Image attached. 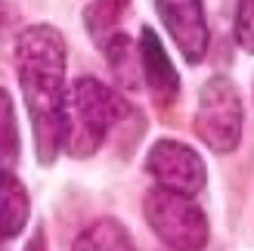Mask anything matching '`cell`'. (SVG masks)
<instances>
[{"instance_id": "obj_5", "label": "cell", "mask_w": 254, "mask_h": 251, "mask_svg": "<svg viewBox=\"0 0 254 251\" xmlns=\"http://www.w3.org/2000/svg\"><path fill=\"white\" fill-rule=\"evenodd\" d=\"M146 171L155 177L158 189L192 198L208 180V168L192 146L180 140H155L146 155Z\"/></svg>"}, {"instance_id": "obj_15", "label": "cell", "mask_w": 254, "mask_h": 251, "mask_svg": "<svg viewBox=\"0 0 254 251\" xmlns=\"http://www.w3.org/2000/svg\"><path fill=\"white\" fill-rule=\"evenodd\" d=\"M6 19H9V16H6V6L0 3V31H3V25H6Z\"/></svg>"}, {"instance_id": "obj_8", "label": "cell", "mask_w": 254, "mask_h": 251, "mask_svg": "<svg viewBox=\"0 0 254 251\" xmlns=\"http://www.w3.org/2000/svg\"><path fill=\"white\" fill-rule=\"evenodd\" d=\"M31 198L12 171H0V239H16L28 227Z\"/></svg>"}, {"instance_id": "obj_12", "label": "cell", "mask_w": 254, "mask_h": 251, "mask_svg": "<svg viewBox=\"0 0 254 251\" xmlns=\"http://www.w3.org/2000/svg\"><path fill=\"white\" fill-rule=\"evenodd\" d=\"M22 152V136H19V121L12 109L9 93L0 87V171H12L19 165Z\"/></svg>"}, {"instance_id": "obj_9", "label": "cell", "mask_w": 254, "mask_h": 251, "mask_svg": "<svg viewBox=\"0 0 254 251\" xmlns=\"http://www.w3.org/2000/svg\"><path fill=\"white\" fill-rule=\"evenodd\" d=\"M74 251H136L133 248V239L118 220L112 217H103L90 223L74 242Z\"/></svg>"}, {"instance_id": "obj_4", "label": "cell", "mask_w": 254, "mask_h": 251, "mask_svg": "<svg viewBox=\"0 0 254 251\" xmlns=\"http://www.w3.org/2000/svg\"><path fill=\"white\" fill-rule=\"evenodd\" d=\"M143 214L152 233L171 251H201L208 245V214L189 195H177L168 189H149L143 202Z\"/></svg>"}, {"instance_id": "obj_11", "label": "cell", "mask_w": 254, "mask_h": 251, "mask_svg": "<svg viewBox=\"0 0 254 251\" xmlns=\"http://www.w3.org/2000/svg\"><path fill=\"white\" fill-rule=\"evenodd\" d=\"M130 9V0H90L84 9V28L96 44H103L106 37L118 31L124 12Z\"/></svg>"}, {"instance_id": "obj_6", "label": "cell", "mask_w": 254, "mask_h": 251, "mask_svg": "<svg viewBox=\"0 0 254 251\" xmlns=\"http://www.w3.org/2000/svg\"><path fill=\"white\" fill-rule=\"evenodd\" d=\"M161 25L189 65H198L208 56L211 31L205 16V0H152Z\"/></svg>"}, {"instance_id": "obj_13", "label": "cell", "mask_w": 254, "mask_h": 251, "mask_svg": "<svg viewBox=\"0 0 254 251\" xmlns=\"http://www.w3.org/2000/svg\"><path fill=\"white\" fill-rule=\"evenodd\" d=\"M236 44L242 50H254V0H239L236 3Z\"/></svg>"}, {"instance_id": "obj_14", "label": "cell", "mask_w": 254, "mask_h": 251, "mask_svg": "<svg viewBox=\"0 0 254 251\" xmlns=\"http://www.w3.org/2000/svg\"><path fill=\"white\" fill-rule=\"evenodd\" d=\"M25 251H47V239H44V230H34L28 245H25Z\"/></svg>"}, {"instance_id": "obj_2", "label": "cell", "mask_w": 254, "mask_h": 251, "mask_svg": "<svg viewBox=\"0 0 254 251\" xmlns=\"http://www.w3.org/2000/svg\"><path fill=\"white\" fill-rule=\"evenodd\" d=\"M130 103L103 84L93 74H81L65 90V140L62 149H68L74 158H90L106 143L109 130H115L130 115Z\"/></svg>"}, {"instance_id": "obj_7", "label": "cell", "mask_w": 254, "mask_h": 251, "mask_svg": "<svg viewBox=\"0 0 254 251\" xmlns=\"http://www.w3.org/2000/svg\"><path fill=\"white\" fill-rule=\"evenodd\" d=\"M136 56H139V74L146 78V90L152 103L158 109H168L180 96V74H177L161 37L152 31V25H143V31H139Z\"/></svg>"}, {"instance_id": "obj_1", "label": "cell", "mask_w": 254, "mask_h": 251, "mask_svg": "<svg viewBox=\"0 0 254 251\" xmlns=\"http://www.w3.org/2000/svg\"><path fill=\"white\" fill-rule=\"evenodd\" d=\"M65 37L56 25L37 22L16 37L19 87L44 168L59 158L65 140Z\"/></svg>"}, {"instance_id": "obj_3", "label": "cell", "mask_w": 254, "mask_h": 251, "mask_svg": "<svg viewBox=\"0 0 254 251\" xmlns=\"http://www.w3.org/2000/svg\"><path fill=\"white\" fill-rule=\"evenodd\" d=\"M245 106L239 87L226 74H214L201 84L198 109H195V133L211 152L230 155L242 143Z\"/></svg>"}, {"instance_id": "obj_10", "label": "cell", "mask_w": 254, "mask_h": 251, "mask_svg": "<svg viewBox=\"0 0 254 251\" xmlns=\"http://www.w3.org/2000/svg\"><path fill=\"white\" fill-rule=\"evenodd\" d=\"M99 47H103L106 62H109L112 74L118 78V84H124L127 90H133V87H136V74H139V56H136V47L130 44V37L115 31L112 37H106Z\"/></svg>"}]
</instances>
